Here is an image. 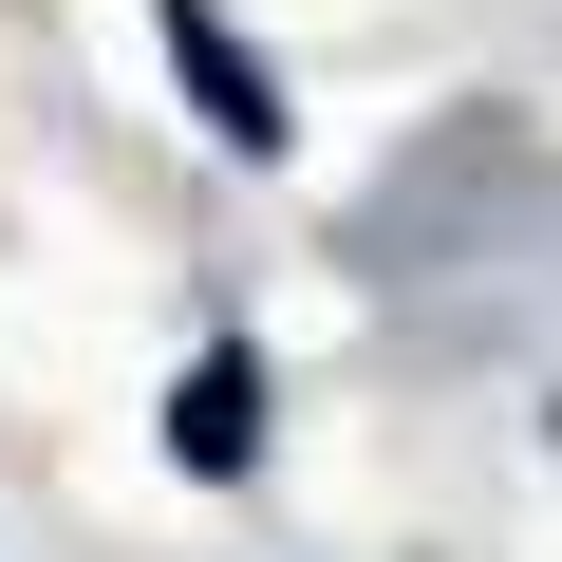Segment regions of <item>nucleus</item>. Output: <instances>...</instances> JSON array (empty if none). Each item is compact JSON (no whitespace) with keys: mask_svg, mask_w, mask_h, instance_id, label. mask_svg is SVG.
Segmentation results:
<instances>
[{"mask_svg":"<svg viewBox=\"0 0 562 562\" xmlns=\"http://www.w3.org/2000/svg\"><path fill=\"white\" fill-rule=\"evenodd\" d=\"M169 76H188V113H206L225 150H281V132H301V113H281V76L225 38V0H169Z\"/></svg>","mask_w":562,"mask_h":562,"instance_id":"f257e3e1","label":"nucleus"},{"mask_svg":"<svg viewBox=\"0 0 562 562\" xmlns=\"http://www.w3.org/2000/svg\"><path fill=\"white\" fill-rule=\"evenodd\" d=\"M169 450L225 487V469L262 450V357H188V394H169Z\"/></svg>","mask_w":562,"mask_h":562,"instance_id":"f03ea898","label":"nucleus"}]
</instances>
